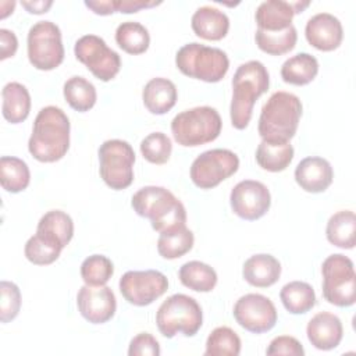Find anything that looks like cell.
I'll use <instances>...</instances> for the list:
<instances>
[{
    "label": "cell",
    "mask_w": 356,
    "mask_h": 356,
    "mask_svg": "<svg viewBox=\"0 0 356 356\" xmlns=\"http://www.w3.org/2000/svg\"><path fill=\"white\" fill-rule=\"evenodd\" d=\"M70 149V120L56 106L43 107L32 127L28 140L29 153L42 163H54L63 159Z\"/></svg>",
    "instance_id": "1"
},
{
    "label": "cell",
    "mask_w": 356,
    "mask_h": 356,
    "mask_svg": "<svg viewBox=\"0 0 356 356\" xmlns=\"http://www.w3.org/2000/svg\"><path fill=\"white\" fill-rule=\"evenodd\" d=\"M270 75L263 63L250 60L241 64L232 78V100L229 107L231 124L235 129H245L253 114L256 100L268 90Z\"/></svg>",
    "instance_id": "2"
},
{
    "label": "cell",
    "mask_w": 356,
    "mask_h": 356,
    "mask_svg": "<svg viewBox=\"0 0 356 356\" xmlns=\"http://www.w3.org/2000/svg\"><path fill=\"white\" fill-rule=\"evenodd\" d=\"M131 204L138 216L150 220L152 228L157 232L186 224L185 206L163 186L140 188L134 193Z\"/></svg>",
    "instance_id": "3"
},
{
    "label": "cell",
    "mask_w": 356,
    "mask_h": 356,
    "mask_svg": "<svg viewBox=\"0 0 356 356\" xmlns=\"http://www.w3.org/2000/svg\"><path fill=\"white\" fill-rule=\"evenodd\" d=\"M300 117L302 102L296 95L284 90L274 92L261 108L259 135L266 140L289 142L298 131Z\"/></svg>",
    "instance_id": "4"
},
{
    "label": "cell",
    "mask_w": 356,
    "mask_h": 356,
    "mask_svg": "<svg viewBox=\"0 0 356 356\" xmlns=\"http://www.w3.org/2000/svg\"><path fill=\"white\" fill-rule=\"evenodd\" d=\"M222 121L210 106H199L178 113L171 121L175 142L185 147H196L213 142L221 134Z\"/></svg>",
    "instance_id": "5"
},
{
    "label": "cell",
    "mask_w": 356,
    "mask_h": 356,
    "mask_svg": "<svg viewBox=\"0 0 356 356\" xmlns=\"http://www.w3.org/2000/svg\"><path fill=\"white\" fill-rule=\"evenodd\" d=\"M177 68L186 76L214 83L221 81L229 68L225 51L202 43L184 44L175 54Z\"/></svg>",
    "instance_id": "6"
},
{
    "label": "cell",
    "mask_w": 356,
    "mask_h": 356,
    "mask_svg": "<svg viewBox=\"0 0 356 356\" xmlns=\"http://www.w3.org/2000/svg\"><path fill=\"white\" fill-rule=\"evenodd\" d=\"M156 324L165 338H174L179 332L185 337H193L203 324L202 307L192 296L185 293L171 295L160 305Z\"/></svg>",
    "instance_id": "7"
},
{
    "label": "cell",
    "mask_w": 356,
    "mask_h": 356,
    "mask_svg": "<svg viewBox=\"0 0 356 356\" xmlns=\"http://www.w3.org/2000/svg\"><path fill=\"white\" fill-rule=\"evenodd\" d=\"M323 296L338 307H349L356 300V274L353 261L341 253L330 254L321 264Z\"/></svg>",
    "instance_id": "8"
},
{
    "label": "cell",
    "mask_w": 356,
    "mask_h": 356,
    "mask_svg": "<svg viewBox=\"0 0 356 356\" xmlns=\"http://www.w3.org/2000/svg\"><path fill=\"white\" fill-rule=\"evenodd\" d=\"M99 172L107 186L114 191L127 189L134 181L135 152L122 139L104 140L99 147Z\"/></svg>",
    "instance_id": "9"
},
{
    "label": "cell",
    "mask_w": 356,
    "mask_h": 356,
    "mask_svg": "<svg viewBox=\"0 0 356 356\" xmlns=\"http://www.w3.org/2000/svg\"><path fill=\"white\" fill-rule=\"evenodd\" d=\"M29 63L40 71H51L64 60L60 28L51 21H38L26 38Z\"/></svg>",
    "instance_id": "10"
},
{
    "label": "cell",
    "mask_w": 356,
    "mask_h": 356,
    "mask_svg": "<svg viewBox=\"0 0 356 356\" xmlns=\"http://www.w3.org/2000/svg\"><path fill=\"white\" fill-rule=\"evenodd\" d=\"M239 157L228 149H211L199 154L191 165V179L200 189H211L234 175Z\"/></svg>",
    "instance_id": "11"
},
{
    "label": "cell",
    "mask_w": 356,
    "mask_h": 356,
    "mask_svg": "<svg viewBox=\"0 0 356 356\" xmlns=\"http://www.w3.org/2000/svg\"><path fill=\"white\" fill-rule=\"evenodd\" d=\"M74 53L76 60L103 82L111 81L120 72V54L110 49L107 43L97 35L81 36L75 42Z\"/></svg>",
    "instance_id": "12"
},
{
    "label": "cell",
    "mask_w": 356,
    "mask_h": 356,
    "mask_svg": "<svg viewBox=\"0 0 356 356\" xmlns=\"http://www.w3.org/2000/svg\"><path fill=\"white\" fill-rule=\"evenodd\" d=\"M124 299L134 306H147L168 289L167 277L157 270L127 271L118 282Z\"/></svg>",
    "instance_id": "13"
},
{
    "label": "cell",
    "mask_w": 356,
    "mask_h": 356,
    "mask_svg": "<svg viewBox=\"0 0 356 356\" xmlns=\"http://www.w3.org/2000/svg\"><path fill=\"white\" fill-rule=\"evenodd\" d=\"M232 314L242 328L253 334L270 331L278 318L274 303L260 293H246L241 296L234 305Z\"/></svg>",
    "instance_id": "14"
},
{
    "label": "cell",
    "mask_w": 356,
    "mask_h": 356,
    "mask_svg": "<svg viewBox=\"0 0 356 356\" xmlns=\"http://www.w3.org/2000/svg\"><path fill=\"white\" fill-rule=\"evenodd\" d=\"M229 204L238 217L254 221L268 211L271 206V195L263 182L245 179L232 188Z\"/></svg>",
    "instance_id": "15"
},
{
    "label": "cell",
    "mask_w": 356,
    "mask_h": 356,
    "mask_svg": "<svg viewBox=\"0 0 356 356\" xmlns=\"http://www.w3.org/2000/svg\"><path fill=\"white\" fill-rule=\"evenodd\" d=\"M76 305L81 316L92 324H103L113 318L117 309L115 295L106 285H83L78 291Z\"/></svg>",
    "instance_id": "16"
},
{
    "label": "cell",
    "mask_w": 356,
    "mask_h": 356,
    "mask_svg": "<svg viewBox=\"0 0 356 356\" xmlns=\"http://www.w3.org/2000/svg\"><path fill=\"white\" fill-rule=\"evenodd\" d=\"M310 6V1H284L267 0L259 4L254 19L257 29L267 32H278L292 25L295 14L302 13Z\"/></svg>",
    "instance_id": "17"
},
{
    "label": "cell",
    "mask_w": 356,
    "mask_h": 356,
    "mask_svg": "<svg viewBox=\"0 0 356 356\" xmlns=\"http://www.w3.org/2000/svg\"><path fill=\"white\" fill-rule=\"evenodd\" d=\"M305 36L309 44L314 49L321 51H332L342 43V24L330 13H318L306 22Z\"/></svg>",
    "instance_id": "18"
},
{
    "label": "cell",
    "mask_w": 356,
    "mask_h": 356,
    "mask_svg": "<svg viewBox=\"0 0 356 356\" xmlns=\"http://www.w3.org/2000/svg\"><path fill=\"white\" fill-rule=\"evenodd\" d=\"M332 179L334 170L323 157H305L295 168L296 184L309 193L324 192L332 184Z\"/></svg>",
    "instance_id": "19"
},
{
    "label": "cell",
    "mask_w": 356,
    "mask_h": 356,
    "mask_svg": "<svg viewBox=\"0 0 356 356\" xmlns=\"http://www.w3.org/2000/svg\"><path fill=\"white\" fill-rule=\"evenodd\" d=\"M306 334L316 349L331 350L341 343L343 327L338 316L330 312H320L307 323Z\"/></svg>",
    "instance_id": "20"
},
{
    "label": "cell",
    "mask_w": 356,
    "mask_h": 356,
    "mask_svg": "<svg viewBox=\"0 0 356 356\" xmlns=\"http://www.w3.org/2000/svg\"><path fill=\"white\" fill-rule=\"evenodd\" d=\"M191 26L196 36L206 40H221L227 36L229 29L228 15L211 6L199 7L192 18Z\"/></svg>",
    "instance_id": "21"
},
{
    "label": "cell",
    "mask_w": 356,
    "mask_h": 356,
    "mask_svg": "<svg viewBox=\"0 0 356 356\" xmlns=\"http://www.w3.org/2000/svg\"><path fill=\"white\" fill-rule=\"evenodd\" d=\"M242 275L252 286L268 288L280 280L281 263L267 253L253 254L243 263Z\"/></svg>",
    "instance_id": "22"
},
{
    "label": "cell",
    "mask_w": 356,
    "mask_h": 356,
    "mask_svg": "<svg viewBox=\"0 0 356 356\" xmlns=\"http://www.w3.org/2000/svg\"><path fill=\"white\" fill-rule=\"evenodd\" d=\"M178 99L177 86L167 78H152L142 90V100L147 111L152 114H165L170 111Z\"/></svg>",
    "instance_id": "23"
},
{
    "label": "cell",
    "mask_w": 356,
    "mask_h": 356,
    "mask_svg": "<svg viewBox=\"0 0 356 356\" xmlns=\"http://www.w3.org/2000/svg\"><path fill=\"white\" fill-rule=\"evenodd\" d=\"M36 234L64 249L74 236L72 218L65 211L50 210L40 217Z\"/></svg>",
    "instance_id": "24"
},
{
    "label": "cell",
    "mask_w": 356,
    "mask_h": 356,
    "mask_svg": "<svg viewBox=\"0 0 356 356\" xmlns=\"http://www.w3.org/2000/svg\"><path fill=\"white\" fill-rule=\"evenodd\" d=\"M1 113L6 121L19 124L25 121L31 111V95L19 82H8L1 90Z\"/></svg>",
    "instance_id": "25"
},
{
    "label": "cell",
    "mask_w": 356,
    "mask_h": 356,
    "mask_svg": "<svg viewBox=\"0 0 356 356\" xmlns=\"http://www.w3.org/2000/svg\"><path fill=\"white\" fill-rule=\"evenodd\" d=\"M293 159V147L289 142L261 139L256 149L257 164L270 172L284 171Z\"/></svg>",
    "instance_id": "26"
},
{
    "label": "cell",
    "mask_w": 356,
    "mask_h": 356,
    "mask_svg": "<svg viewBox=\"0 0 356 356\" xmlns=\"http://www.w3.org/2000/svg\"><path fill=\"white\" fill-rule=\"evenodd\" d=\"M325 235L330 243L341 249H353L356 243V216L352 210H339L327 222Z\"/></svg>",
    "instance_id": "27"
},
{
    "label": "cell",
    "mask_w": 356,
    "mask_h": 356,
    "mask_svg": "<svg viewBox=\"0 0 356 356\" xmlns=\"http://www.w3.org/2000/svg\"><path fill=\"white\" fill-rule=\"evenodd\" d=\"M318 74V61L309 53H298L284 61L281 78L284 82L303 86L310 83Z\"/></svg>",
    "instance_id": "28"
},
{
    "label": "cell",
    "mask_w": 356,
    "mask_h": 356,
    "mask_svg": "<svg viewBox=\"0 0 356 356\" xmlns=\"http://www.w3.org/2000/svg\"><path fill=\"white\" fill-rule=\"evenodd\" d=\"M178 278L184 286L195 292H210L217 285L216 270L199 260H191L182 264Z\"/></svg>",
    "instance_id": "29"
},
{
    "label": "cell",
    "mask_w": 356,
    "mask_h": 356,
    "mask_svg": "<svg viewBox=\"0 0 356 356\" xmlns=\"http://www.w3.org/2000/svg\"><path fill=\"white\" fill-rule=\"evenodd\" d=\"M280 299L291 314H303L316 305V293L310 284L303 281H291L281 288Z\"/></svg>",
    "instance_id": "30"
},
{
    "label": "cell",
    "mask_w": 356,
    "mask_h": 356,
    "mask_svg": "<svg viewBox=\"0 0 356 356\" xmlns=\"http://www.w3.org/2000/svg\"><path fill=\"white\" fill-rule=\"evenodd\" d=\"M195 236L186 225H181L164 232H160L157 239V252L167 260L178 259L186 254L193 248Z\"/></svg>",
    "instance_id": "31"
},
{
    "label": "cell",
    "mask_w": 356,
    "mask_h": 356,
    "mask_svg": "<svg viewBox=\"0 0 356 356\" xmlns=\"http://www.w3.org/2000/svg\"><path fill=\"white\" fill-rule=\"evenodd\" d=\"M31 172L28 164L14 156L0 159V184L10 193H18L28 188Z\"/></svg>",
    "instance_id": "32"
},
{
    "label": "cell",
    "mask_w": 356,
    "mask_h": 356,
    "mask_svg": "<svg viewBox=\"0 0 356 356\" xmlns=\"http://www.w3.org/2000/svg\"><path fill=\"white\" fill-rule=\"evenodd\" d=\"M63 95L70 107L79 113L89 111L97 100L95 85L83 76H71L67 79L63 88Z\"/></svg>",
    "instance_id": "33"
},
{
    "label": "cell",
    "mask_w": 356,
    "mask_h": 356,
    "mask_svg": "<svg viewBox=\"0 0 356 356\" xmlns=\"http://www.w3.org/2000/svg\"><path fill=\"white\" fill-rule=\"evenodd\" d=\"M117 44L128 54H142L149 49L150 35L145 25L136 21H125L115 29Z\"/></svg>",
    "instance_id": "34"
},
{
    "label": "cell",
    "mask_w": 356,
    "mask_h": 356,
    "mask_svg": "<svg viewBox=\"0 0 356 356\" xmlns=\"http://www.w3.org/2000/svg\"><path fill=\"white\" fill-rule=\"evenodd\" d=\"M254 40L257 47L271 56H281L291 51L298 40V32L293 25L284 31L267 32L257 29L254 33Z\"/></svg>",
    "instance_id": "35"
},
{
    "label": "cell",
    "mask_w": 356,
    "mask_h": 356,
    "mask_svg": "<svg viewBox=\"0 0 356 356\" xmlns=\"http://www.w3.org/2000/svg\"><path fill=\"white\" fill-rule=\"evenodd\" d=\"M241 353V338L229 327L214 328L206 341L204 356H238Z\"/></svg>",
    "instance_id": "36"
},
{
    "label": "cell",
    "mask_w": 356,
    "mask_h": 356,
    "mask_svg": "<svg viewBox=\"0 0 356 356\" xmlns=\"http://www.w3.org/2000/svg\"><path fill=\"white\" fill-rule=\"evenodd\" d=\"M114 274L113 261L103 254L88 256L81 264V277L86 285H106Z\"/></svg>",
    "instance_id": "37"
},
{
    "label": "cell",
    "mask_w": 356,
    "mask_h": 356,
    "mask_svg": "<svg viewBox=\"0 0 356 356\" xmlns=\"http://www.w3.org/2000/svg\"><path fill=\"white\" fill-rule=\"evenodd\" d=\"M63 248L54 242L40 236L39 234L32 235L25 243V257L36 266H47L54 263L61 253Z\"/></svg>",
    "instance_id": "38"
},
{
    "label": "cell",
    "mask_w": 356,
    "mask_h": 356,
    "mask_svg": "<svg viewBox=\"0 0 356 356\" xmlns=\"http://www.w3.org/2000/svg\"><path fill=\"white\" fill-rule=\"evenodd\" d=\"M89 10L97 15H110L113 13L132 14L142 8H150L161 4V1H145V0H86L83 3Z\"/></svg>",
    "instance_id": "39"
},
{
    "label": "cell",
    "mask_w": 356,
    "mask_h": 356,
    "mask_svg": "<svg viewBox=\"0 0 356 356\" xmlns=\"http://www.w3.org/2000/svg\"><path fill=\"white\" fill-rule=\"evenodd\" d=\"M172 152L171 139L163 132H152L140 142V153L152 164H164Z\"/></svg>",
    "instance_id": "40"
},
{
    "label": "cell",
    "mask_w": 356,
    "mask_h": 356,
    "mask_svg": "<svg viewBox=\"0 0 356 356\" xmlns=\"http://www.w3.org/2000/svg\"><path fill=\"white\" fill-rule=\"evenodd\" d=\"M0 320L8 323L14 320L21 309V291L11 281L0 282Z\"/></svg>",
    "instance_id": "41"
},
{
    "label": "cell",
    "mask_w": 356,
    "mask_h": 356,
    "mask_svg": "<svg viewBox=\"0 0 356 356\" xmlns=\"http://www.w3.org/2000/svg\"><path fill=\"white\" fill-rule=\"evenodd\" d=\"M159 341L149 332H140L135 335L128 348L129 356H159L160 355Z\"/></svg>",
    "instance_id": "42"
},
{
    "label": "cell",
    "mask_w": 356,
    "mask_h": 356,
    "mask_svg": "<svg viewBox=\"0 0 356 356\" xmlns=\"http://www.w3.org/2000/svg\"><path fill=\"white\" fill-rule=\"evenodd\" d=\"M266 353L268 356H273V355H292V356H303L305 355V349L302 346V343L293 338V337H289V335H280V337H275Z\"/></svg>",
    "instance_id": "43"
},
{
    "label": "cell",
    "mask_w": 356,
    "mask_h": 356,
    "mask_svg": "<svg viewBox=\"0 0 356 356\" xmlns=\"http://www.w3.org/2000/svg\"><path fill=\"white\" fill-rule=\"evenodd\" d=\"M18 49V39L10 29H0V60L13 57Z\"/></svg>",
    "instance_id": "44"
},
{
    "label": "cell",
    "mask_w": 356,
    "mask_h": 356,
    "mask_svg": "<svg viewBox=\"0 0 356 356\" xmlns=\"http://www.w3.org/2000/svg\"><path fill=\"white\" fill-rule=\"evenodd\" d=\"M21 6L31 14H43L47 13L53 6L51 0H22Z\"/></svg>",
    "instance_id": "45"
},
{
    "label": "cell",
    "mask_w": 356,
    "mask_h": 356,
    "mask_svg": "<svg viewBox=\"0 0 356 356\" xmlns=\"http://www.w3.org/2000/svg\"><path fill=\"white\" fill-rule=\"evenodd\" d=\"M0 7H1L0 18L4 19L8 14H13L14 7H15V1H1V3H0Z\"/></svg>",
    "instance_id": "46"
}]
</instances>
